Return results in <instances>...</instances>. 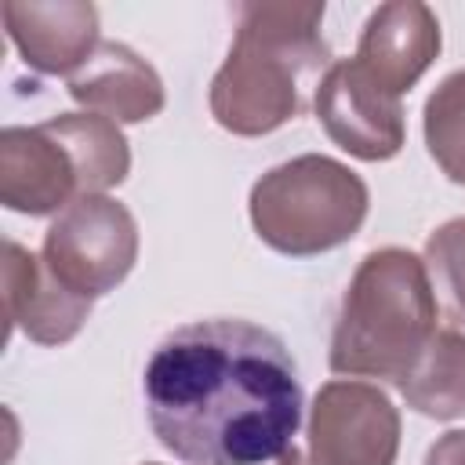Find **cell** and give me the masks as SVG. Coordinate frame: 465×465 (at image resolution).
I'll return each instance as SVG.
<instances>
[{
	"label": "cell",
	"mask_w": 465,
	"mask_h": 465,
	"mask_svg": "<svg viewBox=\"0 0 465 465\" xmlns=\"http://www.w3.org/2000/svg\"><path fill=\"white\" fill-rule=\"evenodd\" d=\"M134 251L138 232L127 207L102 193H91L62 207L44 236L40 258L69 291L94 302L131 272Z\"/></svg>",
	"instance_id": "5b68a950"
},
{
	"label": "cell",
	"mask_w": 465,
	"mask_h": 465,
	"mask_svg": "<svg viewBox=\"0 0 465 465\" xmlns=\"http://www.w3.org/2000/svg\"><path fill=\"white\" fill-rule=\"evenodd\" d=\"M316 113L327 134L360 160H389L403 145L400 98L381 87L356 58L334 62L316 91Z\"/></svg>",
	"instance_id": "52a82bcc"
},
{
	"label": "cell",
	"mask_w": 465,
	"mask_h": 465,
	"mask_svg": "<svg viewBox=\"0 0 465 465\" xmlns=\"http://www.w3.org/2000/svg\"><path fill=\"white\" fill-rule=\"evenodd\" d=\"M280 465H305V458H302V454H298V450L291 447V450L283 454V461H280Z\"/></svg>",
	"instance_id": "ac0fdd59"
},
{
	"label": "cell",
	"mask_w": 465,
	"mask_h": 465,
	"mask_svg": "<svg viewBox=\"0 0 465 465\" xmlns=\"http://www.w3.org/2000/svg\"><path fill=\"white\" fill-rule=\"evenodd\" d=\"M436 334V294L425 265L400 247L363 258L331 341V371L360 378H403Z\"/></svg>",
	"instance_id": "7a4b0ae2"
},
{
	"label": "cell",
	"mask_w": 465,
	"mask_h": 465,
	"mask_svg": "<svg viewBox=\"0 0 465 465\" xmlns=\"http://www.w3.org/2000/svg\"><path fill=\"white\" fill-rule=\"evenodd\" d=\"M425 138L436 163L465 182V73H454L425 105Z\"/></svg>",
	"instance_id": "9a60e30c"
},
{
	"label": "cell",
	"mask_w": 465,
	"mask_h": 465,
	"mask_svg": "<svg viewBox=\"0 0 465 465\" xmlns=\"http://www.w3.org/2000/svg\"><path fill=\"white\" fill-rule=\"evenodd\" d=\"M440 51V25L421 4H385L371 15L356 62L396 98Z\"/></svg>",
	"instance_id": "30bf717a"
},
{
	"label": "cell",
	"mask_w": 465,
	"mask_h": 465,
	"mask_svg": "<svg viewBox=\"0 0 465 465\" xmlns=\"http://www.w3.org/2000/svg\"><path fill=\"white\" fill-rule=\"evenodd\" d=\"M411 407L429 418L465 414V338L458 331H436L414 367L400 378Z\"/></svg>",
	"instance_id": "5bb4252c"
},
{
	"label": "cell",
	"mask_w": 465,
	"mask_h": 465,
	"mask_svg": "<svg viewBox=\"0 0 465 465\" xmlns=\"http://www.w3.org/2000/svg\"><path fill=\"white\" fill-rule=\"evenodd\" d=\"M142 396L156 440L185 465H265L302 425L298 367L251 320L174 327L145 363Z\"/></svg>",
	"instance_id": "6da1fadb"
},
{
	"label": "cell",
	"mask_w": 465,
	"mask_h": 465,
	"mask_svg": "<svg viewBox=\"0 0 465 465\" xmlns=\"http://www.w3.org/2000/svg\"><path fill=\"white\" fill-rule=\"evenodd\" d=\"M367 214V185L327 156L272 167L251 193V218L283 254H316L345 243Z\"/></svg>",
	"instance_id": "277c9868"
},
{
	"label": "cell",
	"mask_w": 465,
	"mask_h": 465,
	"mask_svg": "<svg viewBox=\"0 0 465 465\" xmlns=\"http://www.w3.org/2000/svg\"><path fill=\"white\" fill-rule=\"evenodd\" d=\"M4 312L7 331L22 327L40 345L69 341L91 312V298L69 291L44 258L18 247L15 240L4 243Z\"/></svg>",
	"instance_id": "ba28073f"
},
{
	"label": "cell",
	"mask_w": 465,
	"mask_h": 465,
	"mask_svg": "<svg viewBox=\"0 0 465 465\" xmlns=\"http://www.w3.org/2000/svg\"><path fill=\"white\" fill-rule=\"evenodd\" d=\"M425 465H465V432H447L425 458Z\"/></svg>",
	"instance_id": "e0dca14e"
},
{
	"label": "cell",
	"mask_w": 465,
	"mask_h": 465,
	"mask_svg": "<svg viewBox=\"0 0 465 465\" xmlns=\"http://www.w3.org/2000/svg\"><path fill=\"white\" fill-rule=\"evenodd\" d=\"M80 189L76 167L62 142L40 127H7L0 134V200L22 214L69 207Z\"/></svg>",
	"instance_id": "9c48e42d"
},
{
	"label": "cell",
	"mask_w": 465,
	"mask_h": 465,
	"mask_svg": "<svg viewBox=\"0 0 465 465\" xmlns=\"http://www.w3.org/2000/svg\"><path fill=\"white\" fill-rule=\"evenodd\" d=\"M7 36L40 73H73L91 58L94 7L91 4H4Z\"/></svg>",
	"instance_id": "7c38bea8"
},
{
	"label": "cell",
	"mask_w": 465,
	"mask_h": 465,
	"mask_svg": "<svg viewBox=\"0 0 465 465\" xmlns=\"http://www.w3.org/2000/svg\"><path fill=\"white\" fill-rule=\"evenodd\" d=\"M69 94L113 124L149 120L163 105L156 73L124 44H98L91 58L69 76Z\"/></svg>",
	"instance_id": "8fae6325"
},
{
	"label": "cell",
	"mask_w": 465,
	"mask_h": 465,
	"mask_svg": "<svg viewBox=\"0 0 465 465\" xmlns=\"http://www.w3.org/2000/svg\"><path fill=\"white\" fill-rule=\"evenodd\" d=\"M44 127L69 153L76 178H80V196H91V193H102V189L124 182L131 156H127V142L113 120L98 116V113H69V116L47 120Z\"/></svg>",
	"instance_id": "4fadbf2b"
},
{
	"label": "cell",
	"mask_w": 465,
	"mask_h": 465,
	"mask_svg": "<svg viewBox=\"0 0 465 465\" xmlns=\"http://www.w3.org/2000/svg\"><path fill=\"white\" fill-rule=\"evenodd\" d=\"M436 291H443V302L458 323H465V218L440 225L429 236L425 247Z\"/></svg>",
	"instance_id": "2e32d148"
},
{
	"label": "cell",
	"mask_w": 465,
	"mask_h": 465,
	"mask_svg": "<svg viewBox=\"0 0 465 465\" xmlns=\"http://www.w3.org/2000/svg\"><path fill=\"white\" fill-rule=\"evenodd\" d=\"M323 7H243L229 62L214 76V120L236 134H262L302 109L298 80L323 65L327 51L312 25Z\"/></svg>",
	"instance_id": "3957f363"
},
{
	"label": "cell",
	"mask_w": 465,
	"mask_h": 465,
	"mask_svg": "<svg viewBox=\"0 0 465 465\" xmlns=\"http://www.w3.org/2000/svg\"><path fill=\"white\" fill-rule=\"evenodd\" d=\"M400 418L385 392L363 381H331L320 389L309 421L312 465H392Z\"/></svg>",
	"instance_id": "8992f818"
}]
</instances>
